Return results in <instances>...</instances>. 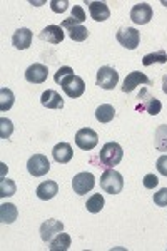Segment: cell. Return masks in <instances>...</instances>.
<instances>
[{
    "label": "cell",
    "instance_id": "obj_1",
    "mask_svg": "<svg viewBox=\"0 0 167 251\" xmlns=\"http://www.w3.org/2000/svg\"><path fill=\"white\" fill-rule=\"evenodd\" d=\"M124 157V149L120 148V144L117 143H107L104 144V148L100 149L99 154V168L112 169L114 166H117Z\"/></svg>",
    "mask_w": 167,
    "mask_h": 251
},
{
    "label": "cell",
    "instance_id": "obj_2",
    "mask_svg": "<svg viewBox=\"0 0 167 251\" xmlns=\"http://www.w3.org/2000/svg\"><path fill=\"white\" fill-rule=\"evenodd\" d=\"M100 188L109 194H119L124 189V177L116 169H105L100 176Z\"/></svg>",
    "mask_w": 167,
    "mask_h": 251
},
{
    "label": "cell",
    "instance_id": "obj_3",
    "mask_svg": "<svg viewBox=\"0 0 167 251\" xmlns=\"http://www.w3.org/2000/svg\"><path fill=\"white\" fill-rule=\"evenodd\" d=\"M137 99H139V104H137V107H136L137 111H145V112H149L150 116H157L159 112L162 111L161 100H159L156 96L150 94L147 89H141Z\"/></svg>",
    "mask_w": 167,
    "mask_h": 251
},
{
    "label": "cell",
    "instance_id": "obj_4",
    "mask_svg": "<svg viewBox=\"0 0 167 251\" xmlns=\"http://www.w3.org/2000/svg\"><path fill=\"white\" fill-rule=\"evenodd\" d=\"M119 82V72L116 71L114 67L104 66L97 71V80L95 84L100 89H105V91H112L114 87L117 86Z\"/></svg>",
    "mask_w": 167,
    "mask_h": 251
},
{
    "label": "cell",
    "instance_id": "obj_5",
    "mask_svg": "<svg viewBox=\"0 0 167 251\" xmlns=\"http://www.w3.org/2000/svg\"><path fill=\"white\" fill-rule=\"evenodd\" d=\"M116 39L122 47L129 49V50L137 49V46L141 44V34L134 27H122V29L117 30Z\"/></svg>",
    "mask_w": 167,
    "mask_h": 251
},
{
    "label": "cell",
    "instance_id": "obj_6",
    "mask_svg": "<svg viewBox=\"0 0 167 251\" xmlns=\"http://www.w3.org/2000/svg\"><path fill=\"white\" fill-rule=\"evenodd\" d=\"M60 86H62V91L65 94L72 97V99H77V97H80L85 92V82L75 74H71L65 79H62Z\"/></svg>",
    "mask_w": 167,
    "mask_h": 251
},
{
    "label": "cell",
    "instance_id": "obj_7",
    "mask_svg": "<svg viewBox=\"0 0 167 251\" xmlns=\"http://www.w3.org/2000/svg\"><path fill=\"white\" fill-rule=\"evenodd\" d=\"M94 186H95V177H94L92 173H79L77 176H74L72 179V188H74V193H77L79 196H84L89 191H92Z\"/></svg>",
    "mask_w": 167,
    "mask_h": 251
},
{
    "label": "cell",
    "instance_id": "obj_8",
    "mask_svg": "<svg viewBox=\"0 0 167 251\" xmlns=\"http://www.w3.org/2000/svg\"><path fill=\"white\" fill-rule=\"evenodd\" d=\"M75 144L79 146L82 151H92V149L99 144V136H97V132L92 131L91 127H84L75 134Z\"/></svg>",
    "mask_w": 167,
    "mask_h": 251
},
{
    "label": "cell",
    "instance_id": "obj_9",
    "mask_svg": "<svg viewBox=\"0 0 167 251\" xmlns=\"http://www.w3.org/2000/svg\"><path fill=\"white\" fill-rule=\"evenodd\" d=\"M27 169L34 177H42L50 171V163L44 154H34L28 159Z\"/></svg>",
    "mask_w": 167,
    "mask_h": 251
},
{
    "label": "cell",
    "instance_id": "obj_10",
    "mask_svg": "<svg viewBox=\"0 0 167 251\" xmlns=\"http://www.w3.org/2000/svg\"><path fill=\"white\" fill-rule=\"evenodd\" d=\"M154 12H152V7L145 2H141V3H136L130 10V20L137 25H145V24L150 22L152 19Z\"/></svg>",
    "mask_w": 167,
    "mask_h": 251
},
{
    "label": "cell",
    "instance_id": "obj_11",
    "mask_svg": "<svg viewBox=\"0 0 167 251\" xmlns=\"http://www.w3.org/2000/svg\"><path fill=\"white\" fill-rule=\"evenodd\" d=\"M137 86H152V80H150L144 72L132 71L130 74H127V77H125L124 86H122V91L132 92Z\"/></svg>",
    "mask_w": 167,
    "mask_h": 251
},
{
    "label": "cell",
    "instance_id": "obj_12",
    "mask_svg": "<svg viewBox=\"0 0 167 251\" xmlns=\"http://www.w3.org/2000/svg\"><path fill=\"white\" fill-rule=\"evenodd\" d=\"M60 231H64V225L59 220H47L40 225V238L42 241H52Z\"/></svg>",
    "mask_w": 167,
    "mask_h": 251
},
{
    "label": "cell",
    "instance_id": "obj_13",
    "mask_svg": "<svg viewBox=\"0 0 167 251\" xmlns=\"http://www.w3.org/2000/svg\"><path fill=\"white\" fill-rule=\"evenodd\" d=\"M48 77V69L44 64H32L25 71V79L30 84H42Z\"/></svg>",
    "mask_w": 167,
    "mask_h": 251
},
{
    "label": "cell",
    "instance_id": "obj_14",
    "mask_svg": "<svg viewBox=\"0 0 167 251\" xmlns=\"http://www.w3.org/2000/svg\"><path fill=\"white\" fill-rule=\"evenodd\" d=\"M40 104L47 109H62L64 107V99L60 94L54 89H47L46 92H42L40 96Z\"/></svg>",
    "mask_w": 167,
    "mask_h": 251
},
{
    "label": "cell",
    "instance_id": "obj_15",
    "mask_svg": "<svg viewBox=\"0 0 167 251\" xmlns=\"http://www.w3.org/2000/svg\"><path fill=\"white\" fill-rule=\"evenodd\" d=\"M52 156L59 164H67L74 157V151H72V146L69 143H59L52 149Z\"/></svg>",
    "mask_w": 167,
    "mask_h": 251
},
{
    "label": "cell",
    "instance_id": "obj_16",
    "mask_svg": "<svg viewBox=\"0 0 167 251\" xmlns=\"http://www.w3.org/2000/svg\"><path fill=\"white\" fill-rule=\"evenodd\" d=\"M89 5V12H91V17L95 22H104L111 17V10H109L107 3L105 2H85Z\"/></svg>",
    "mask_w": 167,
    "mask_h": 251
},
{
    "label": "cell",
    "instance_id": "obj_17",
    "mask_svg": "<svg viewBox=\"0 0 167 251\" xmlns=\"http://www.w3.org/2000/svg\"><path fill=\"white\" fill-rule=\"evenodd\" d=\"M30 44H32V32L25 29V27L15 30L14 35H12V46L19 49V50H25V49L30 47Z\"/></svg>",
    "mask_w": 167,
    "mask_h": 251
},
{
    "label": "cell",
    "instance_id": "obj_18",
    "mask_svg": "<svg viewBox=\"0 0 167 251\" xmlns=\"http://www.w3.org/2000/svg\"><path fill=\"white\" fill-rule=\"evenodd\" d=\"M39 39L50 44H60L64 40V29L60 25H47L39 34Z\"/></svg>",
    "mask_w": 167,
    "mask_h": 251
},
{
    "label": "cell",
    "instance_id": "obj_19",
    "mask_svg": "<svg viewBox=\"0 0 167 251\" xmlns=\"http://www.w3.org/2000/svg\"><path fill=\"white\" fill-rule=\"evenodd\" d=\"M57 193H59V184H57L55 181H44L37 188V196H39V200H42V201L52 200V198L57 196Z\"/></svg>",
    "mask_w": 167,
    "mask_h": 251
},
{
    "label": "cell",
    "instance_id": "obj_20",
    "mask_svg": "<svg viewBox=\"0 0 167 251\" xmlns=\"http://www.w3.org/2000/svg\"><path fill=\"white\" fill-rule=\"evenodd\" d=\"M17 216H19V211H17V208H15V204H12V203L0 204V221H2L3 225L14 223L17 220Z\"/></svg>",
    "mask_w": 167,
    "mask_h": 251
},
{
    "label": "cell",
    "instance_id": "obj_21",
    "mask_svg": "<svg viewBox=\"0 0 167 251\" xmlns=\"http://www.w3.org/2000/svg\"><path fill=\"white\" fill-rule=\"evenodd\" d=\"M154 144H156L157 151L167 152V124L157 126L156 132H154Z\"/></svg>",
    "mask_w": 167,
    "mask_h": 251
},
{
    "label": "cell",
    "instance_id": "obj_22",
    "mask_svg": "<svg viewBox=\"0 0 167 251\" xmlns=\"http://www.w3.org/2000/svg\"><path fill=\"white\" fill-rule=\"evenodd\" d=\"M114 116H116V109L111 104H102V106H99L95 109V117L99 123H111L114 119Z\"/></svg>",
    "mask_w": 167,
    "mask_h": 251
},
{
    "label": "cell",
    "instance_id": "obj_23",
    "mask_svg": "<svg viewBox=\"0 0 167 251\" xmlns=\"http://www.w3.org/2000/svg\"><path fill=\"white\" fill-rule=\"evenodd\" d=\"M71 236L67 233H62L60 231L54 240L50 241V250L52 251H65L71 248Z\"/></svg>",
    "mask_w": 167,
    "mask_h": 251
},
{
    "label": "cell",
    "instance_id": "obj_24",
    "mask_svg": "<svg viewBox=\"0 0 167 251\" xmlns=\"http://www.w3.org/2000/svg\"><path fill=\"white\" fill-rule=\"evenodd\" d=\"M104 204H105V201H104V196L100 193H95V194H92L91 198L87 200V203H85V208H87V211L89 213H100L102 211V208H104Z\"/></svg>",
    "mask_w": 167,
    "mask_h": 251
},
{
    "label": "cell",
    "instance_id": "obj_25",
    "mask_svg": "<svg viewBox=\"0 0 167 251\" xmlns=\"http://www.w3.org/2000/svg\"><path fill=\"white\" fill-rule=\"evenodd\" d=\"M14 102H15L14 92L7 87L0 89V111H3V112L9 111V109H12V106H14Z\"/></svg>",
    "mask_w": 167,
    "mask_h": 251
},
{
    "label": "cell",
    "instance_id": "obj_26",
    "mask_svg": "<svg viewBox=\"0 0 167 251\" xmlns=\"http://www.w3.org/2000/svg\"><path fill=\"white\" fill-rule=\"evenodd\" d=\"M167 62V54L164 49H159L157 52H152V54H147L142 57V64L144 66H152V64H166Z\"/></svg>",
    "mask_w": 167,
    "mask_h": 251
},
{
    "label": "cell",
    "instance_id": "obj_27",
    "mask_svg": "<svg viewBox=\"0 0 167 251\" xmlns=\"http://www.w3.org/2000/svg\"><path fill=\"white\" fill-rule=\"evenodd\" d=\"M15 193H17V186H15L14 181L2 177V181H0V198L14 196Z\"/></svg>",
    "mask_w": 167,
    "mask_h": 251
},
{
    "label": "cell",
    "instance_id": "obj_28",
    "mask_svg": "<svg viewBox=\"0 0 167 251\" xmlns=\"http://www.w3.org/2000/svg\"><path fill=\"white\" fill-rule=\"evenodd\" d=\"M69 37L74 40V42H84V40L89 37L87 27H84V25L72 27V29H69Z\"/></svg>",
    "mask_w": 167,
    "mask_h": 251
},
{
    "label": "cell",
    "instance_id": "obj_29",
    "mask_svg": "<svg viewBox=\"0 0 167 251\" xmlns=\"http://www.w3.org/2000/svg\"><path fill=\"white\" fill-rule=\"evenodd\" d=\"M12 132H14V124H12V121L7 119V117H2V119H0V137H2V139H9L12 136Z\"/></svg>",
    "mask_w": 167,
    "mask_h": 251
},
{
    "label": "cell",
    "instance_id": "obj_30",
    "mask_svg": "<svg viewBox=\"0 0 167 251\" xmlns=\"http://www.w3.org/2000/svg\"><path fill=\"white\" fill-rule=\"evenodd\" d=\"M154 203L157 206H161V208H166L167 206V188L159 189V191L154 194Z\"/></svg>",
    "mask_w": 167,
    "mask_h": 251
},
{
    "label": "cell",
    "instance_id": "obj_31",
    "mask_svg": "<svg viewBox=\"0 0 167 251\" xmlns=\"http://www.w3.org/2000/svg\"><path fill=\"white\" fill-rule=\"evenodd\" d=\"M71 74H74V69L69 67V66H64V67H60L59 71L55 72L54 79H55L57 84H60V82H62V79H65L67 75H71Z\"/></svg>",
    "mask_w": 167,
    "mask_h": 251
},
{
    "label": "cell",
    "instance_id": "obj_32",
    "mask_svg": "<svg viewBox=\"0 0 167 251\" xmlns=\"http://www.w3.org/2000/svg\"><path fill=\"white\" fill-rule=\"evenodd\" d=\"M69 2L67 0H52L50 2V9L55 12V14H62V12L67 10Z\"/></svg>",
    "mask_w": 167,
    "mask_h": 251
},
{
    "label": "cell",
    "instance_id": "obj_33",
    "mask_svg": "<svg viewBox=\"0 0 167 251\" xmlns=\"http://www.w3.org/2000/svg\"><path fill=\"white\" fill-rule=\"evenodd\" d=\"M142 183H144V188L154 189V188H157V184H159V177L156 176V174H145Z\"/></svg>",
    "mask_w": 167,
    "mask_h": 251
},
{
    "label": "cell",
    "instance_id": "obj_34",
    "mask_svg": "<svg viewBox=\"0 0 167 251\" xmlns=\"http://www.w3.org/2000/svg\"><path fill=\"white\" fill-rule=\"evenodd\" d=\"M156 168H157V171L162 174V176L167 177V154H162L161 157H159Z\"/></svg>",
    "mask_w": 167,
    "mask_h": 251
},
{
    "label": "cell",
    "instance_id": "obj_35",
    "mask_svg": "<svg viewBox=\"0 0 167 251\" xmlns=\"http://www.w3.org/2000/svg\"><path fill=\"white\" fill-rule=\"evenodd\" d=\"M71 17H74L75 20H79V22L82 24L84 20H85V12H84V9H82V7H80V5H75L74 9H72Z\"/></svg>",
    "mask_w": 167,
    "mask_h": 251
},
{
    "label": "cell",
    "instance_id": "obj_36",
    "mask_svg": "<svg viewBox=\"0 0 167 251\" xmlns=\"http://www.w3.org/2000/svg\"><path fill=\"white\" fill-rule=\"evenodd\" d=\"M162 91H164V94H167V75L162 77Z\"/></svg>",
    "mask_w": 167,
    "mask_h": 251
}]
</instances>
